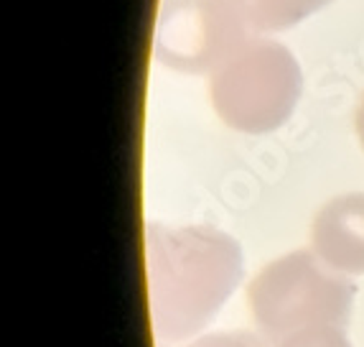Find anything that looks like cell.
Instances as JSON below:
<instances>
[{"label":"cell","instance_id":"cell-9","mask_svg":"<svg viewBox=\"0 0 364 347\" xmlns=\"http://www.w3.org/2000/svg\"><path fill=\"white\" fill-rule=\"evenodd\" d=\"M354 125H357V135H359V140H362V146H364V98H362V103H359V108H357V115H354Z\"/></svg>","mask_w":364,"mask_h":347},{"label":"cell","instance_id":"cell-4","mask_svg":"<svg viewBox=\"0 0 364 347\" xmlns=\"http://www.w3.org/2000/svg\"><path fill=\"white\" fill-rule=\"evenodd\" d=\"M247 24L230 0H166L153 38L161 64L183 74H212L247 41Z\"/></svg>","mask_w":364,"mask_h":347},{"label":"cell","instance_id":"cell-8","mask_svg":"<svg viewBox=\"0 0 364 347\" xmlns=\"http://www.w3.org/2000/svg\"><path fill=\"white\" fill-rule=\"evenodd\" d=\"M188 347H262L260 340L250 332H219V335L201 337Z\"/></svg>","mask_w":364,"mask_h":347},{"label":"cell","instance_id":"cell-3","mask_svg":"<svg viewBox=\"0 0 364 347\" xmlns=\"http://www.w3.org/2000/svg\"><path fill=\"white\" fill-rule=\"evenodd\" d=\"M304 90L296 56L278 41H245L209 77L217 115L242 133H270L291 118Z\"/></svg>","mask_w":364,"mask_h":347},{"label":"cell","instance_id":"cell-5","mask_svg":"<svg viewBox=\"0 0 364 347\" xmlns=\"http://www.w3.org/2000/svg\"><path fill=\"white\" fill-rule=\"evenodd\" d=\"M311 248L339 274H364V195L328 200L311 222Z\"/></svg>","mask_w":364,"mask_h":347},{"label":"cell","instance_id":"cell-6","mask_svg":"<svg viewBox=\"0 0 364 347\" xmlns=\"http://www.w3.org/2000/svg\"><path fill=\"white\" fill-rule=\"evenodd\" d=\"M242 21L255 31H280L309 19L328 0H230Z\"/></svg>","mask_w":364,"mask_h":347},{"label":"cell","instance_id":"cell-1","mask_svg":"<svg viewBox=\"0 0 364 347\" xmlns=\"http://www.w3.org/2000/svg\"><path fill=\"white\" fill-rule=\"evenodd\" d=\"M148 301L158 335L201 329L242 279V248L209 225H148Z\"/></svg>","mask_w":364,"mask_h":347},{"label":"cell","instance_id":"cell-2","mask_svg":"<svg viewBox=\"0 0 364 347\" xmlns=\"http://www.w3.org/2000/svg\"><path fill=\"white\" fill-rule=\"evenodd\" d=\"M354 301L352 281L309 250L270 261L247 284V306L257 327L288 340L318 327H344Z\"/></svg>","mask_w":364,"mask_h":347},{"label":"cell","instance_id":"cell-7","mask_svg":"<svg viewBox=\"0 0 364 347\" xmlns=\"http://www.w3.org/2000/svg\"><path fill=\"white\" fill-rule=\"evenodd\" d=\"M280 347H349V342L344 340L339 327H318L288 337Z\"/></svg>","mask_w":364,"mask_h":347}]
</instances>
